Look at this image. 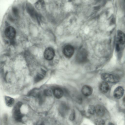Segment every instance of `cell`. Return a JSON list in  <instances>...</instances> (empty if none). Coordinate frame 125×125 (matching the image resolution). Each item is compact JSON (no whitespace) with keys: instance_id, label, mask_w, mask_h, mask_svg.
Here are the masks:
<instances>
[{"instance_id":"1","label":"cell","mask_w":125,"mask_h":125,"mask_svg":"<svg viewBox=\"0 0 125 125\" xmlns=\"http://www.w3.org/2000/svg\"><path fill=\"white\" fill-rule=\"evenodd\" d=\"M101 77L102 80L106 82L115 83L118 82L119 80L118 76L108 73H103L101 75Z\"/></svg>"},{"instance_id":"2","label":"cell","mask_w":125,"mask_h":125,"mask_svg":"<svg viewBox=\"0 0 125 125\" xmlns=\"http://www.w3.org/2000/svg\"><path fill=\"white\" fill-rule=\"evenodd\" d=\"M22 105L21 102H18L15 106L13 110V113L14 118L17 121H21L23 115L20 110V108Z\"/></svg>"},{"instance_id":"3","label":"cell","mask_w":125,"mask_h":125,"mask_svg":"<svg viewBox=\"0 0 125 125\" xmlns=\"http://www.w3.org/2000/svg\"><path fill=\"white\" fill-rule=\"evenodd\" d=\"M4 34L6 37L8 39L12 41L14 39L16 34L15 29L12 26L7 27L4 31Z\"/></svg>"},{"instance_id":"4","label":"cell","mask_w":125,"mask_h":125,"mask_svg":"<svg viewBox=\"0 0 125 125\" xmlns=\"http://www.w3.org/2000/svg\"><path fill=\"white\" fill-rule=\"evenodd\" d=\"M55 54L54 51L53 49L51 47H48L45 50L43 55L46 59L51 60L53 58Z\"/></svg>"},{"instance_id":"5","label":"cell","mask_w":125,"mask_h":125,"mask_svg":"<svg viewBox=\"0 0 125 125\" xmlns=\"http://www.w3.org/2000/svg\"><path fill=\"white\" fill-rule=\"evenodd\" d=\"M74 52V47L70 45H67L65 46L63 49V54L67 58L71 57L73 54Z\"/></svg>"},{"instance_id":"6","label":"cell","mask_w":125,"mask_h":125,"mask_svg":"<svg viewBox=\"0 0 125 125\" xmlns=\"http://www.w3.org/2000/svg\"><path fill=\"white\" fill-rule=\"evenodd\" d=\"M124 92L123 88L121 86L117 87L113 93L114 97L116 99H120L123 96Z\"/></svg>"},{"instance_id":"7","label":"cell","mask_w":125,"mask_h":125,"mask_svg":"<svg viewBox=\"0 0 125 125\" xmlns=\"http://www.w3.org/2000/svg\"><path fill=\"white\" fill-rule=\"evenodd\" d=\"M117 43L119 44L125 43V34L121 31L119 30L117 31Z\"/></svg>"},{"instance_id":"8","label":"cell","mask_w":125,"mask_h":125,"mask_svg":"<svg viewBox=\"0 0 125 125\" xmlns=\"http://www.w3.org/2000/svg\"><path fill=\"white\" fill-rule=\"evenodd\" d=\"M95 113L99 117H102L105 114V110L104 107L102 105L98 104L95 106Z\"/></svg>"},{"instance_id":"9","label":"cell","mask_w":125,"mask_h":125,"mask_svg":"<svg viewBox=\"0 0 125 125\" xmlns=\"http://www.w3.org/2000/svg\"><path fill=\"white\" fill-rule=\"evenodd\" d=\"M27 10L30 15L33 18L35 17L38 20L37 13L33 7L30 4H28L27 6Z\"/></svg>"},{"instance_id":"10","label":"cell","mask_w":125,"mask_h":125,"mask_svg":"<svg viewBox=\"0 0 125 125\" xmlns=\"http://www.w3.org/2000/svg\"><path fill=\"white\" fill-rule=\"evenodd\" d=\"M82 92L83 94L86 96H89L92 94L93 90L90 86L85 85L82 88Z\"/></svg>"},{"instance_id":"11","label":"cell","mask_w":125,"mask_h":125,"mask_svg":"<svg viewBox=\"0 0 125 125\" xmlns=\"http://www.w3.org/2000/svg\"><path fill=\"white\" fill-rule=\"evenodd\" d=\"M99 89L103 93H107L109 89V86L107 82L105 81L102 82L99 85Z\"/></svg>"},{"instance_id":"12","label":"cell","mask_w":125,"mask_h":125,"mask_svg":"<svg viewBox=\"0 0 125 125\" xmlns=\"http://www.w3.org/2000/svg\"><path fill=\"white\" fill-rule=\"evenodd\" d=\"M53 94L56 98L59 99L62 96L63 92V90L61 88L56 87L53 89Z\"/></svg>"},{"instance_id":"13","label":"cell","mask_w":125,"mask_h":125,"mask_svg":"<svg viewBox=\"0 0 125 125\" xmlns=\"http://www.w3.org/2000/svg\"><path fill=\"white\" fill-rule=\"evenodd\" d=\"M35 6L36 8L39 10L43 9L45 7V3L43 0H39L35 3Z\"/></svg>"},{"instance_id":"14","label":"cell","mask_w":125,"mask_h":125,"mask_svg":"<svg viewBox=\"0 0 125 125\" xmlns=\"http://www.w3.org/2000/svg\"><path fill=\"white\" fill-rule=\"evenodd\" d=\"M5 100L6 105L9 107L12 106L14 103V99L9 96H6L5 97Z\"/></svg>"},{"instance_id":"15","label":"cell","mask_w":125,"mask_h":125,"mask_svg":"<svg viewBox=\"0 0 125 125\" xmlns=\"http://www.w3.org/2000/svg\"><path fill=\"white\" fill-rule=\"evenodd\" d=\"M45 73L46 72L44 70H42L41 73H39L36 76L35 79V82H37L42 79Z\"/></svg>"},{"instance_id":"16","label":"cell","mask_w":125,"mask_h":125,"mask_svg":"<svg viewBox=\"0 0 125 125\" xmlns=\"http://www.w3.org/2000/svg\"><path fill=\"white\" fill-rule=\"evenodd\" d=\"M88 113L91 115H94L95 113V107L93 105H89L88 109Z\"/></svg>"},{"instance_id":"17","label":"cell","mask_w":125,"mask_h":125,"mask_svg":"<svg viewBox=\"0 0 125 125\" xmlns=\"http://www.w3.org/2000/svg\"><path fill=\"white\" fill-rule=\"evenodd\" d=\"M95 123L96 125H104L105 122L102 119L98 118L95 120Z\"/></svg>"},{"instance_id":"18","label":"cell","mask_w":125,"mask_h":125,"mask_svg":"<svg viewBox=\"0 0 125 125\" xmlns=\"http://www.w3.org/2000/svg\"><path fill=\"white\" fill-rule=\"evenodd\" d=\"M44 95L46 96H50L52 95L51 91L49 89H45L44 91Z\"/></svg>"},{"instance_id":"19","label":"cell","mask_w":125,"mask_h":125,"mask_svg":"<svg viewBox=\"0 0 125 125\" xmlns=\"http://www.w3.org/2000/svg\"><path fill=\"white\" fill-rule=\"evenodd\" d=\"M75 112L74 111H72L71 113L70 117V119L71 120H73L75 118Z\"/></svg>"},{"instance_id":"20","label":"cell","mask_w":125,"mask_h":125,"mask_svg":"<svg viewBox=\"0 0 125 125\" xmlns=\"http://www.w3.org/2000/svg\"><path fill=\"white\" fill-rule=\"evenodd\" d=\"M119 44L117 43L116 45V49L117 52H119L120 50Z\"/></svg>"},{"instance_id":"21","label":"cell","mask_w":125,"mask_h":125,"mask_svg":"<svg viewBox=\"0 0 125 125\" xmlns=\"http://www.w3.org/2000/svg\"><path fill=\"white\" fill-rule=\"evenodd\" d=\"M13 12L14 14L16 15L17 14L18 11L15 8H14L13 9Z\"/></svg>"},{"instance_id":"22","label":"cell","mask_w":125,"mask_h":125,"mask_svg":"<svg viewBox=\"0 0 125 125\" xmlns=\"http://www.w3.org/2000/svg\"><path fill=\"white\" fill-rule=\"evenodd\" d=\"M123 105L125 106V96H124L123 99Z\"/></svg>"},{"instance_id":"23","label":"cell","mask_w":125,"mask_h":125,"mask_svg":"<svg viewBox=\"0 0 125 125\" xmlns=\"http://www.w3.org/2000/svg\"><path fill=\"white\" fill-rule=\"evenodd\" d=\"M107 125H115L112 123H109Z\"/></svg>"},{"instance_id":"24","label":"cell","mask_w":125,"mask_h":125,"mask_svg":"<svg viewBox=\"0 0 125 125\" xmlns=\"http://www.w3.org/2000/svg\"></svg>"}]
</instances>
